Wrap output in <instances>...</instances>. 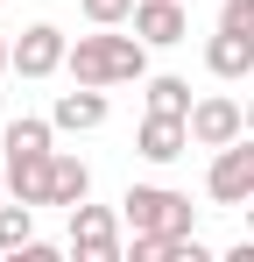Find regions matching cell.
I'll list each match as a JSON object with an SVG mask.
<instances>
[{
  "label": "cell",
  "mask_w": 254,
  "mask_h": 262,
  "mask_svg": "<svg viewBox=\"0 0 254 262\" xmlns=\"http://www.w3.org/2000/svg\"><path fill=\"white\" fill-rule=\"evenodd\" d=\"M64 71H71L78 85H134V78H148V43L99 29V36H78V43H71Z\"/></svg>",
  "instance_id": "6da1fadb"
},
{
  "label": "cell",
  "mask_w": 254,
  "mask_h": 262,
  "mask_svg": "<svg viewBox=\"0 0 254 262\" xmlns=\"http://www.w3.org/2000/svg\"><path fill=\"white\" fill-rule=\"evenodd\" d=\"M120 213H127L134 234H198L191 199H184V191H169V184H127Z\"/></svg>",
  "instance_id": "7a4b0ae2"
},
{
  "label": "cell",
  "mask_w": 254,
  "mask_h": 262,
  "mask_svg": "<svg viewBox=\"0 0 254 262\" xmlns=\"http://www.w3.org/2000/svg\"><path fill=\"white\" fill-rule=\"evenodd\" d=\"M127 213H113V206H71V255L78 262H120L127 241H120Z\"/></svg>",
  "instance_id": "3957f363"
},
{
  "label": "cell",
  "mask_w": 254,
  "mask_h": 262,
  "mask_svg": "<svg viewBox=\"0 0 254 262\" xmlns=\"http://www.w3.org/2000/svg\"><path fill=\"white\" fill-rule=\"evenodd\" d=\"M205 191L219 199V206H247V199H254V135H240V142H226V149H212Z\"/></svg>",
  "instance_id": "277c9868"
},
{
  "label": "cell",
  "mask_w": 254,
  "mask_h": 262,
  "mask_svg": "<svg viewBox=\"0 0 254 262\" xmlns=\"http://www.w3.org/2000/svg\"><path fill=\"white\" fill-rule=\"evenodd\" d=\"M64 57H71V36H64L57 21H29V29L14 36V71H21V78H49V71H64Z\"/></svg>",
  "instance_id": "5b68a950"
},
{
  "label": "cell",
  "mask_w": 254,
  "mask_h": 262,
  "mask_svg": "<svg viewBox=\"0 0 254 262\" xmlns=\"http://www.w3.org/2000/svg\"><path fill=\"white\" fill-rule=\"evenodd\" d=\"M247 135V106L240 99H226V92H212L191 106V142L198 149H226V142H240Z\"/></svg>",
  "instance_id": "8992f818"
},
{
  "label": "cell",
  "mask_w": 254,
  "mask_h": 262,
  "mask_svg": "<svg viewBox=\"0 0 254 262\" xmlns=\"http://www.w3.org/2000/svg\"><path fill=\"white\" fill-rule=\"evenodd\" d=\"M191 0H134V36L148 50H176L191 36V14H184Z\"/></svg>",
  "instance_id": "52a82bcc"
},
{
  "label": "cell",
  "mask_w": 254,
  "mask_h": 262,
  "mask_svg": "<svg viewBox=\"0 0 254 262\" xmlns=\"http://www.w3.org/2000/svg\"><path fill=\"white\" fill-rule=\"evenodd\" d=\"M134 149H141L148 163H176V156L191 149V121H184V114H148V121L134 128Z\"/></svg>",
  "instance_id": "ba28073f"
},
{
  "label": "cell",
  "mask_w": 254,
  "mask_h": 262,
  "mask_svg": "<svg viewBox=\"0 0 254 262\" xmlns=\"http://www.w3.org/2000/svg\"><path fill=\"white\" fill-rule=\"evenodd\" d=\"M49 121H57V135H92V128H106V85H78V92H57Z\"/></svg>",
  "instance_id": "9c48e42d"
},
{
  "label": "cell",
  "mask_w": 254,
  "mask_h": 262,
  "mask_svg": "<svg viewBox=\"0 0 254 262\" xmlns=\"http://www.w3.org/2000/svg\"><path fill=\"white\" fill-rule=\"evenodd\" d=\"M205 71H212V78H247V71H254V36L219 21V36L205 43Z\"/></svg>",
  "instance_id": "30bf717a"
},
{
  "label": "cell",
  "mask_w": 254,
  "mask_h": 262,
  "mask_svg": "<svg viewBox=\"0 0 254 262\" xmlns=\"http://www.w3.org/2000/svg\"><path fill=\"white\" fill-rule=\"evenodd\" d=\"M49 163H57V149L49 156H7V191L29 206H49Z\"/></svg>",
  "instance_id": "8fae6325"
},
{
  "label": "cell",
  "mask_w": 254,
  "mask_h": 262,
  "mask_svg": "<svg viewBox=\"0 0 254 262\" xmlns=\"http://www.w3.org/2000/svg\"><path fill=\"white\" fill-rule=\"evenodd\" d=\"M85 199H92V170H85L78 156H64V149H57V163H49V206H64V213H71V206H85Z\"/></svg>",
  "instance_id": "7c38bea8"
},
{
  "label": "cell",
  "mask_w": 254,
  "mask_h": 262,
  "mask_svg": "<svg viewBox=\"0 0 254 262\" xmlns=\"http://www.w3.org/2000/svg\"><path fill=\"white\" fill-rule=\"evenodd\" d=\"M49 135H57V121H36V114H21V121H7L0 149H7V156H49Z\"/></svg>",
  "instance_id": "4fadbf2b"
},
{
  "label": "cell",
  "mask_w": 254,
  "mask_h": 262,
  "mask_svg": "<svg viewBox=\"0 0 254 262\" xmlns=\"http://www.w3.org/2000/svg\"><path fill=\"white\" fill-rule=\"evenodd\" d=\"M29 241H36V206H29V199L0 206V255H21Z\"/></svg>",
  "instance_id": "5bb4252c"
},
{
  "label": "cell",
  "mask_w": 254,
  "mask_h": 262,
  "mask_svg": "<svg viewBox=\"0 0 254 262\" xmlns=\"http://www.w3.org/2000/svg\"><path fill=\"white\" fill-rule=\"evenodd\" d=\"M191 106H198V99H191L184 78H148V114H184V121H191Z\"/></svg>",
  "instance_id": "9a60e30c"
},
{
  "label": "cell",
  "mask_w": 254,
  "mask_h": 262,
  "mask_svg": "<svg viewBox=\"0 0 254 262\" xmlns=\"http://www.w3.org/2000/svg\"><path fill=\"white\" fill-rule=\"evenodd\" d=\"M85 7V21H92V29H120L127 14H134V0H78Z\"/></svg>",
  "instance_id": "2e32d148"
},
{
  "label": "cell",
  "mask_w": 254,
  "mask_h": 262,
  "mask_svg": "<svg viewBox=\"0 0 254 262\" xmlns=\"http://www.w3.org/2000/svg\"><path fill=\"white\" fill-rule=\"evenodd\" d=\"M219 21H226V29H247V36H254V0H226V14H219Z\"/></svg>",
  "instance_id": "e0dca14e"
},
{
  "label": "cell",
  "mask_w": 254,
  "mask_h": 262,
  "mask_svg": "<svg viewBox=\"0 0 254 262\" xmlns=\"http://www.w3.org/2000/svg\"><path fill=\"white\" fill-rule=\"evenodd\" d=\"M0 71H14V43H0Z\"/></svg>",
  "instance_id": "ac0fdd59"
},
{
  "label": "cell",
  "mask_w": 254,
  "mask_h": 262,
  "mask_svg": "<svg viewBox=\"0 0 254 262\" xmlns=\"http://www.w3.org/2000/svg\"><path fill=\"white\" fill-rule=\"evenodd\" d=\"M247 135H254V99H247Z\"/></svg>",
  "instance_id": "d6986e66"
},
{
  "label": "cell",
  "mask_w": 254,
  "mask_h": 262,
  "mask_svg": "<svg viewBox=\"0 0 254 262\" xmlns=\"http://www.w3.org/2000/svg\"><path fill=\"white\" fill-rule=\"evenodd\" d=\"M247 234H254V199H247Z\"/></svg>",
  "instance_id": "ffe728a7"
}]
</instances>
